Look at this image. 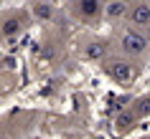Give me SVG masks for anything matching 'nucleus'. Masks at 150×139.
Segmentation results:
<instances>
[{
  "label": "nucleus",
  "mask_w": 150,
  "mask_h": 139,
  "mask_svg": "<svg viewBox=\"0 0 150 139\" xmlns=\"http://www.w3.org/2000/svg\"><path fill=\"white\" fill-rule=\"evenodd\" d=\"M120 48H122V53H127V56H140V53H145V48H148V38H145L140 31H125L122 38H120Z\"/></svg>",
  "instance_id": "nucleus-1"
},
{
  "label": "nucleus",
  "mask_w": 150,
  "mask_h": 139,
  "mask_svg": "<svg viewBox=\"0 0 150 139\" xmlns=\"http://www.w3.org/2000/svg\"><path fill=\"white\" fill-rule=\"evenodd\" d=\"M107 73H110L115 81H120V84H125V81H130V78L135 76L132 63H130V61H120V58L107 63Z\"/></svg>",
  "instance_id": "nucleus-2"
},
{
  "label": "nucleus",
  "mask_w": 150,
  "mask_h": 139,
  "mask_svg": "<svg viewBox=\"0 0 150 139\" xmlns=\"http://www.w3.org/2000/svg\"><path fill=\"white\" fill-rule=\"evenodd\" d=\"M127 13H130V3H127V0H110V3L104 5V15L110 18V20L125 18Z\"/></svg>",
  "instance_id": "nucleus-3"
},
{
  "label": "nucleus",
  "mask_w": 150,
  "mask_h": 139,
  "mask_svg": "<svg viewBox=\"0 0 150 139\" xmlns=\"http://www.w3.org/2000/svg\"><path fill=\"white\" fill-rule=\"evenodd\" d=\"M130 20H132V25H137V28H145V25L150 23V5L148 3H137V5L130 10Z\"/></svg>",
  "instance_id": "nucleus-4"
},
{
  "label": "nucleus",
  "mask_w": 150,
  "mask_h": 139,
  "mask_svg": "<svg viewBox=\"0 0 150 139\" xmlns=\"http://www.w3.org/2000/svg\"><path fill=\"white\" fill-rule=\"evenodd\" d=\"M79 10L84 18H94L99 10H102V3L99 0H79Z\"/></svg>",
  "instance_id": "nucleus-5"
},
{
  "label": "nucleus",
  "mask_w": 150,
  "mask_h": 139,
  "mask_svg": "<svg viewBox=\"0 0 150 139\" xmlns=\"http://www.w3.org/2000/svg\"><path fill=\"white\" fill-rule=\"evenodd\" d=\"M104 53H107L104 43H92V46L87 48V58H92V61H97V58H104Z\"/></svg>",
  "instance_id": "nucleus-6"
},
{
  "label": "nucleus",
  "mask_w": 150,
  "mask_h": 139,
  "mask_svg": "<svg viewBox=\"0 0 150 139\" xmlns=\"http://www.w3.org/2000/svg\"><path fill=\"white\" fill-rule=\"evenodd\" d=\"M21 31V18H10V20H5V23H3V33H5V36H16V33Z\"/></svg>",
  "instance_id": "nucleus-7"
},
{
  "label": "nucleus",
  "mask_w": 150,
  "mask_h": 139,
  "mask_svg": "<svg viewBox=\"0 0 150 139\" xmlns=\"http://www.w3.org/2000/svg\"><path fill=\"white\" fill-rule=\"evenodd\" d=\"M33 13H36V18H41V20H48V18L54 15L51 5H46V3H38V5L33 8Z\"/></svg>",
  "instance_id": "nucleus-8"
},
{
  "label": "nucleus",
  "mask_w": 150,
  "mask_h": 139,
  "mask_svg": "<svg viewBox=\"0 0 150 139\" xmlns=\"http://www.w3.org/2000/svg\"><path fill=\"white\" fill-rule=\"evenodd\" d=\"M148 111H150V99H148V96H142V99L135 104V111H132V114L135 116H148Z\"/></svg>",
  "instance_id": "nucleus-9"
},
{
  "label": "nucleus",
  "mask_w": 150,
  "mask_h": 139,
  "mask_svg": "<svg viewBox=\"0 0 150 139\" xmlns=\"http://www.w3.org/2000/svg\"><path fill=\"white\" fill-rule=\"evenodd\" d=\"M132 122H135V114H132V111H122V114L117 116V126H120V129L132 126Z\"/></svg>",
  "instance_id": "nucleus-10"
},
{
  "label": "nucleus",
  "mask_w": 150,
  "mask_h": 139,
  "mask_svg": "<svg viewBox=\"0 0 150 139\" xmlns=\"http://www.w3.org/2000/svg\"><path fill=\"white\" fill-rule=\"evenodd\" d=\"M0 139H5V137H3V134H0Z\"/></svg>",
  "instance_id": "nucleus-11"
}]
</instances>
